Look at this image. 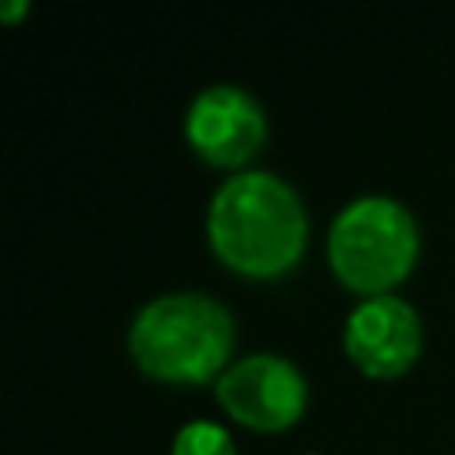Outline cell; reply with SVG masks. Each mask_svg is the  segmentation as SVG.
<instances>
[{
  "label": "cell",
  "instance_id": "6",
  "mask_svg": "<svg viewBox=\"0 0 455 455\" xmlns=\"http://www.w3.org/2000/svg\"><path fill=\"white\" fill-rule=\"evenodd\" d=\"M419 348V316L398 295H370L345 320V352L377 377L398 373Z\"/></svg>",
  "mask_w": 455,
  "mask_h": 455
},
{
  "label": "cell",
  "instance_id": "2",
  "mask_svg": "<svg viewBox=\"0 0 455 455\" xmlns=\"http://www.w3.org/2000/svg\"><path fill=\"white\" fill-rule=\"evenodd\" d=\"M231 313L203 291H164L128 327L135 363L164 380H203L220 370L231 348Z\"/></svg>",
  "mask_w": 455,
  "mask_h": 455
},
{
  "label": "cell",
  "instance_id": "4",
  "mask_svg": "<svg viewBox=\"0 0 455 455\" xmlns=\"http://www.w3.org/2000/svg\"><path fill=\"white\" fill-rule=\"evenodd\" d=\"M217 398L238 423L274 430L299 416L306 402V380L291 359L274 352H252L220 370Z\"/></svg>",
  "mask_w": 455,
  "mask_h": 455
},
{
  "label": "cell",
  "instance_id": "5",
  "mask_svg": "<svg viewBox=\"0 0 455 455\" xmlns=\"http://www.w3.org/2000/svg\"><path fill=\"white\" fill-rule=\"evenodd\" d=\"M263 107L242 85H206L192 96L185 114L188 142L213 164H238L245 160L263 139Z\"/></svg>",
  "mask_w": 455,
  "mask_h": 455
},
{
  "label": "cell",
  "instance_id": "7",
  "mask_svg": "<svg viewBox=\"0 0 455 455\" xmlns=\"http://www.w3.org/2000/svg\"><path fill=\"white\" fill-rule=\"evenodd\" d=\"M171 455H235L228 430L213 419H188L171 441Z\"/></svg>",
  "mask_w": 455,
  "mask_h": 455
},
{
  "label": "cell",
  "instance_id": "3",
  "mask_svg": "<svg viewBox=\"0 0 455 455\" xmlns=\"http://www.w3.org/2000/svg\"><path fill=\"white\" fill-rule=\"evenodd\" d=\"M327 252L345 284L380 295L409 270L416 256V224L391 196H355L331 220Z\"/></svg>",
  "mask_w": 455,
  "mask_h": 455
},
{
  "label": "cell",
  "instance_id": "1",
  "mask_svg": "<svg viewBox=\"0 0 455 455\" xmlns=\"http://www.w3.org/2000/svg\"><path fill=\"white\" fill-rule=\"evenodd\" d=\"M210 245L245 274H277L295 263L306 213L295 188L270 171H238L217 185L206 210Z\"/></svg>",
  "mask_w": 455,
  "mask_h": 455
}]
</instances>
